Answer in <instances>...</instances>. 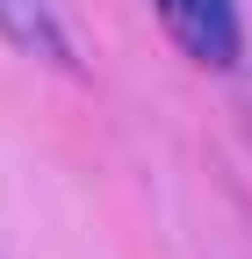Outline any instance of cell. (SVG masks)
Returning a JSON list of instances; mask_svg holds the SVG:
<instances>
[{
    "mask_svg": "<svg viewBox=\"0 0 252 259\" xmlns=\"http://www.w3.org/2000/svg\"><path fill=\"white\" fill-rule=\"evenodd\" d=\"M166 22V36L195 58V65H238V8L231 0H151Z\"/></svg>",
    "mask_w": 252,
    "mask_h": 259,
    "instance_id": "cell-1",
    "label": "cell"
},
{
    "mask_svg": "<svg viewBox=\"0 0 252 259\" xmlns=\"http://www.w3.org/2000/svg\"><path fill=\"white\" fill-rule=\"evenodd\" d=\"M0 29L22 44V51H36V58H65V44H58V22L44 0H0Z\"/></svg>",
    "mask_w": 252,
    "mask_h": 259,
    "instance_id": "cell-2",
    "label": "cell"
}]
</instances>
